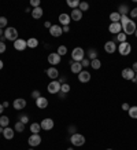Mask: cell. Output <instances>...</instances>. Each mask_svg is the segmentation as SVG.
I'll list each match as a JSON object with an SVG mask.
<instances>
[{
    "instance_id": "obj_45",
    "label": "cell",
    "mask_w": 137,
    "mask_h": 150,
    "mask_svg": "<svg viewBox=\"0 0 137 150\" xmlns=\"http://www.w3.org/2000/svg\"><path fill=\"white\" fill-rule=\"evenodd\" d=\"M62 30H63V33H67L68 30H70V25H66V26H62Z\"/></svg>"
},
{
    "instance_id": "obj_22",
    "label": "cell",
    "mask_w": 137,
    "mask_h": 150,
    "mask_svg": "<svg viewBox=\"0 0 137 150\" xmlns=\"http://www.w3.org/2000/svg\"><path fill=\"white\" fill-rule=\"evenodd\" d=\"M70 18L74 19V21H80V19L82 18V11H80V8L73 10L71 14H70Z\"/></svg>"
},
{
    "instance_id": "obj_31",
    "label": "cell",
    "mask_w": 137,
    "mask_h": 150,
    "mask_svg": "<svg viewBox=\"0 0 137 150\" xmlns=\"http://www.w3.org/2000/svg\"><path fill=\"white\" fill-rule=\"evenodd\" d=\"M14 129H15L17 132H23V129H25V124H22L21 121H17L15 125H14Z\"/></svg>"
},
{
    "instance_id": "obj_39",
    "label": "cell",
    "mask_w": 137,
    "mask_h": 150,
    "mask_svg": "<svg viewBox=\"0 0 137 150\" xmlns=\"http://www.w3.org/2000/svg\"><path fill=\"white\" fill-rule=\"evenodd\" d=\"M81 65H82V68H88V66L91 65V61H89V59H87V58H84L81 61Z\"/></svg>"
},
{
    "instance_id": "obj_18",
    "label": "cell",
    "mask_w": 137,
    "mask_h": 150,
    "mask_svg": "<svg viewBox=\"0 0 137 150\" xmlns=\"http://www.w3.org/2000/svg\"><path fill=\"white\" fill-rule=\"evenodd\" d=\"M36 105L38 109H45L47 106H48V99L44 98V96H40L38 99H36Z\"/></svg>"
},
{
    "instance_id": "obj_46",
    "label": "cell",
    "mask_w": 137,
    "mask_h": 150,
    "mask_svg": "<svg viewBox=\"0 0 137 150\" xmlns=\"http://www.w3.org/2000/svg\"><path fill=\"white\" fill-rule=\"evenodd\" d=\"M129 109H130L129 103H122V110H129Z\"/></svg>"
},
{
    "instance_id": "obj_8",
    "label": "cell",
    "mask_w": 137,
    "mask_h": 150,
    "mask_svg": "<svg viewBox=\"0 0 137 150\" xmlns=\"http://www.w3.org/2000/svg\"><path fill=\"white\" fill-rule=\"evenodd\" d=\"M40 125H41V129H44V131H51V129L54 128V120H52V118H44V120L40 123Z\"/></svg>"
},
{
    "instance_id": "obj_36",
    "label": "cell",
    "mask_w": 137,
    "mask_h": 150,
    "mask_svg": "<svg viewBox=\"0 0 137 150\" xmlns=\"http://www.w3.org/2000/svg\"><path fill=\"white\" fill-rule=\"evenodd\" d=\"M117 40H118L119 43H125V41H126V35L123 32L118 33V35H117Z\"/></svg>"
},
{
    "instance_id": "obj_57",
    "label": "cell",
    "mask_w": 137,
    "mask_h": 150,
    "mask_svg": "<svg viewBox=\"0 0 137 150\" xmlns=\"http://www.w3.org/2000/svg\"><path fill=\"white\" fill-rule=\"evenodd\" d=\"M67 150H74V149H71V147H68V149Z\"/></svg>"
},
{
    "instance_id": "obj_16",
    "label": "cell",
    "mask_w": 137,
    "mask_h": 150,
    "mask_svg": "<svg viewBox=\"0 0 137 150\" xmlns=\"http://www.w3.org/2000/svg\"><path fill=\"white\" fill-rule=\"evenodd\" d=\"M47 76L50 79H52V80H55V79H58L59 77V72H58V69L55 68V66H52V68L50 69H47Z\"/></svg>"
},
{
    "instance_id": "obj_6",
    "label": "cell",
    "mask_w": 137,
    "mask_h": 150,
    "mask_svg": "<svg viewBox=\"0 0 137 150\" xmlns=\"http://www.w3.org/2000/svg\"><path fill=\"white\" fill-rule=\"evenodd\" d=\"M118 51H119V54L123 55V57H126V55L130 54V51H132V46L129 44L128 41H125V43H121L118 47Z\"/></svg>"
},
{
    "instance_id": "obj_21",
    "label": "cell",
    "mask_w": 137,
    "mask_h": 150,
    "mask_svg": "<svg viewBox=\"0 0 137 150\" xmlns=\"http://www.w3.org/2000/svg\"><path fill=\"white\" fill-rule=\"evenodd\" d=\"M43 14H44V11H43L41 7H36V8L32 10V17L34 19H40L41 17H43Z\"/></svg>"
},
{
    "instance_id": "obj_52",
    "label": "cell",
    "mask_w": 137,
    "mask_h": 150,
    "mask_svg": "<svg viewBox=\"0 0 137 150\" xmlns=\"http://www.w3.org/2000/svg\"><path fill=\"white\" fill-rule=\"evenodd\" d=\"M3 66H4V64H3V61H1V59H0V70H1V69H3Z\"/></svg>"
},
{
    "instance_id": "obj_43",
    "label": "cell",
    "mask_w": 137,
    "mask_h": 150,
    "mask_svg": "<svg viewBox=\"0 0 137 150\" xmlns=\"http://www.w3.org/2000/svg\"><path fill=\"white\" fill-rule=\"evenodd\" d=\"M40 96H41V94H40V91H37V90L32 92V98H33V99H38Z\"/></svg>"
},
{
    "instance_id": "obj_32",
    "label": "cell",
    "mask_w": 137,
    "mask_h": 150,
    "mask_svg": "<svg viewBox=\"0 0 137 150\" xmlns=\"http://www.w3.org/2000/svg\"><path fill=\"white\" fill-rule=\"evenodd\" d=\"M67 6L71 7L73 10H75L78 6H80V1H78V0H67Z\"/></svg>"
},
{
    "instance_id": "obj_34",
    "label": "cell",
    "mask_w": 137,
    "mask_h": 150,
    "mask_svg": "<svg viewBox=\"0 0 137 150\" xmlns=\"http://www.w3.org/2000/svg\"><path fill=\"white\" fill-rule=\"evenodd\" d=\"M68 91H70V84H67V83H66V84H62V86H60V92H62V94H64V95H66Z\"/></svg>"
},
{
    "instance_id": "obj_2",
    "label": "cell",
    "mask_w": 137,
    "mask_h": 150,
    "mask_svg": "<svg viewBox=\"0 0 137 150\" xmlns=\"http://www.w3.org/2000/svg\"><path fill=\"white\" fill-rule=\"evenodd\" d=\"M4 39L6 40H10V41H15L18 40V30L15 28H6L4 30Z\"/></svg>"
},
{
    "instance_id": "obj_1",
    "label": "cell",
    "mask_w": 137,
    "mask_h": 150,
    "mask_svg": "<svg viewBox=\"0 0 137 150\" xmlns=\"http://www.w3.org/2000/svg\"><path fill=\"white\" fill-rule=\"evenodd\" d=\"M119 22L122 25V30L126 36L128 35H134L137 28H136V22L133 19H130L128 15H121V21Z\"/></svg>"
},
{
    "instance_id": "obj_38",
    "label": "cell",
    "mask_w": 137,
    "mask_h": 150,
    "mask_svg": "<svg viewBox=\"0 0 137 150\" xmlns=\"http://www.w3.org/2000/svg\"><path fill=\"white\" fill-rule=\"evenodd\" d=\"M7 23H8V21L6 17H0V29H4L7 26Z\"/></svg>"
},
{
    "instance_id": "obj_7",
    "label": "cell",
    "mask_w": 137,
    "mask_h": 150,
    "mask_svg": "<svg viewBox=\"0 0 137 150\" xmlns=\"http://www.w3.org/2000/svg\"><path fill=\"white\" fill-rule=\"evenodd\" d=\"M41 139H43V138H41L38 134H32V135L29 137V139H27V142H29V145L32 146V147H36V146H38L41 143Z\"/></svg>"
},
{
    "instance_id": "obj_40",
    "label": "cell",
    "mask_w": 137,
    "mask_h": 150,
    "mask_svg": "<svg viewBox=\"0 0 137 150\" xmlns=\"http://www.w3.org/2000/svg\"><path fill=\"white\" fill-rule=\"evenodd\" d=\"M30 6H32L33 8L40 7V0H30Z\"/></svg>"
},
{
    "instance_id": "obj_19",
    "label": "cell",
    "mask_w": 137,
    "mask_h": 150,
    "mask_svg": "<svg viewBox=\"0 0 137 150\" xmlns=\"http://www.w3.org/2000/svg\"><path fill=\"white\" fill-rule=\"evenodd\" d=\"M70 70L73 73H77V74H80V73L82 72V65L81 62H71V65H70Z\"/></svg>"
},
{
    "instance_id": "obj_42",
    "label": "cell",
    "mask_w": 137,
    "mask_h": 150,
    "mask_svg": "<svg viewBox=\"0 0 137 150\" xmlns=\"http://www.w3.org/2000/svg\"><path fill=\"white\" fill-rule=\"evenodd\" d=\"M6 50H7V47H6L4 41H1V40H0V54H3V52H4Z\"/></svg>"
},
{
    "instance_id": "obj_23",
    "label": "cell",
    "mask_w": 137,
    "mask_h": 150,
    "mask_svg": "<svg viewBox=\"0 0 137 150\" xmlns=\"http://www.w3.org/2000/svg\"><path fill=\"white\" fill-rule=\"evenodd\" d=\"M3 137H4V139H13L14 138V129L13 128H8V127H6L4 128V131H3Z\"/></svg>"
},
{
    "instance_id": "obj_53",
    "label": "cell",
    "mask_w": 137,
    "mask_h": 150,
    "mask_svg": "<svg viewBox=\"0 0 137 150\" xmlns=\"http://www.w3.org/2000/svg\"><path fill=\"white\" fill-rule=\"evenodd\" d=\"M3 131H4V128H3V127H0V134H3Z\"/></svg>"
},
{
    "instance_id": "obj_29",
    "label": "cell",
    "mask_w": 137,
    "mask_h": 150,
    "mask_svg": "<svg viewBox=\"0 0 137 150\" xmlns=\"http://www.w3.org/2000/svg\"><path fill=\"white\" fill-rule=\"evenodd\" d=\"M129 117L132 118H137V106H130V109L128 110Z\"/></svg>"
},
{
    "instance_id": "obj_56",
    "label": "cell",
    "mask_w": 137,
    "mask_h": 150,
    "mask_svg": "<svg viewBox=\"0 0 137 150\" xmlns=\"http://www.w3.org/2000/svg\"><path fill=\"white\" fill-rule=\"evenodd\" d=\"M134 36H136V37H137V29H136V32H134Z\"/></svg>"
},
{
    "instance_id": "obj_11",
    "label": "cell",
    "mask_w": 137,
    "mask_h": 150,
    "mask_svg": "<svg viewBox=\"0 0 137 150\" xmlns=\"http://www.w3.org/2000/svg\"><path fill=\"white\" fill-rule=\"evenodd\" d=\"M108 30H110V33H113V35H118V33L122 32V25H121V22L111 23L108 26Z\"/></svg>"
},
{
    "instance_id": "obj_35",
    "label": "cell",
    "mask_w": 137,
    "mask_h": 150,
    "mask_svg": "<svg viewBox=\"0 0 137 150\" xmlns=\"http://www.w3.org/2000/svg\"><path fill=\"white\" fill-rule=\"evenodd\" d=\"M67 54V48H66V46H59L58 47V55H66Z\"/></svg>"
},
{
    "instance_id": "obj_58",
    "label": "cell",
    "mask_w": 137,
    "mask_h": 150,
    "mask_svg": "<svg viewBox=\"0 0 137 150\" xmlns=\"http://www.w3.org/2000/svg\"><path fill=\"white\" fill-rule=\"evenodd\" d=\"M107 150H113V149H107Z\"/></svg>"
},
{
    "instance_id": "obj_12",
    "label": "cell",
    "mask_w": 137,
    "mask_h": 150,
    "mask_svg": "<svg viewBox=\"0 0 137 150\" xmlns=\"http://www.w3.org/2000/svg\"><path fill=\"white\" fill-rule=\"evenodd\" d=\"M50 33H51V36H54V37H60L63 35L62 26H59V25H52L50 29Z\"/></svg>"
},
{
    "instance_id": "obj_3",
    "label": "cell",
    "mask_w": 137,
    "mask_h": 150,
    "mask_svg": "<svg viewBox=\"0 0 137 150\" xmlns=\"http://www.w3.org/2000/svg\"><path fill=\"white\" fill-rule=\"evenodd\" d=\"M71 58H73L74 62H81L82 59L85 58V51L82 50L81 47H75L71 51Z\"/></svg>"
},
{
    "instance_id": "obj_25",
    "label": "cell",
    "mask_w": 137,
    "mask_h": 150,
    "mask_svg": "<svg viewBox=\"0 0 137 150\" xmlns=\"http://www.w3.org/2000/svg\"><path fill=\"white\" fill-rule=\"evenodd\" d=\"M110 19H111V23L119 22V21H121V15L118 14V11H115V13H111V14H110Z\"/></svg>"
},
{
    "instance_id": "obj_4",
    "label": "cell",
    "mask_w": 137,
    "mask_h": 150,
    "mask_svg": "<svg viewBox=\"0 0 137 150\" xmlns=\"http://www.w3.org/2000/svg\"><path fill=\"white\" fill-rule=\"evenodd\" d=\"M70 142H71V145L73 146H82L84 143H85V137L84 135H81V134H73L71 135V138H70Z\"/></svg>"
},
{
    "instance_id": "obj_5",
    "label": "cell",
    "mask_w": 137,
    "mask_h": 150,
    "mask_svg": "<svg viewBox=\"0 0 137 150\" xmlns=\"http://www.w3.org/2000/svg\"><path fill=\"white\" fill-rule=\"evenodd\" d=\"M60 84L59 81H56V80H52V81L48 84V87H47V90H48V92L50 94H58V92H60Z\"/></svg>"
},
{
    "instance_id": "obj_15",
    "label": "cell",
    "mask_w": 137,
    "mask_h": 150,
    "mask_svg": "<svg viewBox=\"0 0 137 150\" xmlns=\"http://www.w3.org/2000/svg\"><path fill=\"white\" fill-rule=\"evenodd\" d=\"M14 109H17V110H22L25 106H26V100L23 99V98H18V99H15L14 100Z\"/></svg>"
},
{
    "instance_id": "obj_44",
    "label": "cell",
    "mask_w": 137,
    "mask_h": 150,
    "mask_svg": "<svg viewBox=\"0 0 137 150\" xmlns=\"http://www.w3.org/2000/svg\"><path fill=\"white\" fill-rule=\"evenodd\" d=\"M129 14H130V17H132V18H136V17H137V7H134L133 10H130V11H129Z\"/></svg>"
},
{
    "instance_id": "obj_14",
    "label": "cell",
    "mask_w": 137,
    "mask_h": 150,
    "mask_svg": "<svg viewBox=\"0 0 137 150\" xmlns=\"http://www.w3.org/2000/svg\"><path fill=\"white\" fill-rule=\"evenodd\" d=\"M78 80H80V83H89L91 81V73L87 72V70H82L78 74Z\"/></svg>"
},
{
    "instance_id": "obj_37",
    "label": "cell",
    "mask_w": 137,
    "mask_h": 150,
    "mask_svg": "<svg viewBox=\"0 0 137 150\" xmlns=\"http://www.w3.org/2000/svg\"><path fill=\"white\" fill-rule=\"evenodd\" d=\"M78 7H80V11H82V13H84V11H87V10L89 8V4H88L87 1H81Z\"/></svg>"
},
{
    "instance_id": "obj_28",
    "label": "cell",
    "mask_w": 137,
    "mask_h": 150,
    "mask_svg": "<svg viewBox=\"0 0 137 150\" xmlns=\"http://www.w3.org/2000/svg\"><path fill=\"white\" fill-rule=\"evenodd\" d=\"M91 66L93 69H95V70H97V69H100L101 68V61L100 59H93V61H91Z\"/></svg>"
},
{
    "instance_id": "obj_24",
    "label": "cell",
    "mask_w": 137,
    "mask_h": 150,
    "mask_svg": "<svg viewBox=\"0 0 137 150\" xmlns=\"http://www.w3.org/2000/svg\"><path fill=\"white\" fill-rule=\"evenodd\" d=\"M26 44L29 48H36L38 46V40H37L36 37H30L29 40H26Z\"/></svg>"
},
{
    "instance_id": "obj_49",
    "label": "cell",
    "mask_w": 137,
    "mask_h": 150,
    "mask_svg": "<svg viewBox=\"0 0 137 150\" xmlns=\"http://www.w3.org/2000/svg\"><path fill=\"white\" fill-rule=\"evenodd\" d=\"M132 69H133V72L137 74V62H134V64H133V68Z\"/></svg>"
},
{
    "instance_id": "obj_17",
    "label": "cell",
    "mask_w": 137,
    "mask_h": 150,
    "mask_svg": "<svg viewBox=\"0 0 137 150\" xmlns=\"http://www.w3.org/2000/svg\"><path fill=\"white\" fill-rule=\"evenodd\" d=\"M115 50H117V46H115L114 41H107L104 44V51L107 54H113V52H115Z\"/></svg>"
},
{
    "instance_id": "obj_41",
    "label": "cell",
    "mask_w": 137,
    "mask_h": 150,
    "mask_svg": "<svg viewBox=\"0 0 137 150\" xmlns=\"http://www.w3.org/2000/svg\"><path fill=\"white\" fill-rule=\"evenodd\" d=\"M19 121H21L22 124H27V123H29V117L23 114V116H21V118H19Z\"/></svg>"
},
{
    "instance_id": "obj_50",
    "label": "cell",
    "mask_w": 137,
    "mask_h": 150,
    "mask_svg": "<svg viewBox=\"0 0 137 150\" xmlns=\"http://www.w3.org/2000/svg\"><path fill=\"white\" fill-rule=\"evenodd\" d=\"M1 105H3V108H4V109H6V108H8V102H7V100H6V102H3V103H1Z\"/></svg>"
},
{
    "instance_id": "obj_47",
    "label": "cell",
    "mask_w": 137,
    "mask_h": 150,
    "mask_svg": "<svg viewBox=\"0 0 137 150\" xmlns=\"http://www.w3.org/2000/svg\"><path fill=\"white\" fill-rule=\"evenodd\" d=\"M68 132H71V134H75V127H74V125H70V127H68Z\"/></svg>"
},
{
    "instance_id": "obj_26",
    "label": "cell",
    "mask_w": 137,
    "mask_h": 150,
    "mask_svg": "<svg viewBox=\"0 0 137 150\" xmlns=\"http://www.w3.org/2000/svg\"><path fill=\"white\" fill-rule=\"evenodd\" d=\"M8 124H10V118L7 116H1L0 117V127L6 128V127H8Z\"/></svg>"
},
{
    "instance_id": "obj_48",
    "label": "cell",
    "mask_w": 137,
    "mask_h": 150,
    "mask_svg": "<svg viewBox=\"0 0 137 150\" xmlns=\"http://www.w3.org/2000/svg\"><path fill=\"white\" fill-rule=\"evenodd\" d=\"M44 26H45L47 29H51V26H52V23H51V22H48V21H47V22L44 23Z\"/></svg>"
},
{
    "instance_id": "obj_55",
    "label": "cell",
    "mask_w": 137,
    "mask_h": 150,
    "mask_svg": "<svg viewBox=\"0 0 137 150\" xmlns=\"http://www.w3.org/2000/svg\"><path fill=\"white\" fill-rule=\"evenodd\" d=\"M133 81H136V83H137V74L134 76V80H133Z\"/></svg>"
},
{
    "instance_id": "obj_13",
    "label": "cell",
    "mask_w": 137,
    "mask_h": 150,
    "mask_svg": "<svg viewBox=\"0 0 137 150\" xmlns=\"http://www.w3.org/2000/svg\"><path fill=\"white\" fill-rule=\"evenodd\" d=\"M48 62H50L52 66L60 64V55H58V52H51L48 55Z\"/></svg>"
},
{
    "instance_id": "obj_33",
    "label": "cell",
    "mask_w": 137,
    "mask_h": 150,
    "mask_svg": "<svg viewBox=\"0 0 137 150\" xmlns=\"http://www.w3.org/2000/svg\"><path fill=\"white\" fill-rule=\"evenodd\" d=\"M128 13H129L128 6H121V7L118 8V14H119V15H126Z\"/></svg>"
},
{
    "instance_id": "obj_54",
    "label": "cell",
    "mask_w": 137,
    "mask_h": 150,
    "mask_svg": "<svg viewBox=\"0 0 137 150\" xmlns=\"http://www.w3.org/2000/svg\"><path fill=\"white\" fill-rule=\"evenodd\" d=\"M3 36V29H0V37Z\"/></svg>"
},
{
    "instance_id": "obj_30",
    "label": "cell",
    "mask_w": 137,
    "mask_h": 150,
    "mask_svg": "<svg viewBox=\"0 0 137 150\" xmlns=\"http://www.w3.org/2000/svg\"><path fill=\"white\" fill-rule=\"evenodd\" d=\"M41 129V125L37 123H33L32 125H30V131H32V134H38Z\"/></svg>"
},
{
    "instance_id": "obj_51",
    "label": "cell",
    "mask_w": 137,
    "mask_h": 150,
    "mask_svg": "<svg viewBox=\"0 0 137 150\" xmlns=\"http://www.w3.org/2000/svg\"><path fill=\"white\" fill-rule=\"evenodd\" d=\"M3 110H4V108H3V105H1V103H0V114H1V113H3Z\"/></svg>"
},
{
    "instance_id": "obj_9",
    "label": "cell",
    "mask_w": 137,
    "mask_h": 150,
    "mask_svg": "<svg viewBox=\"0 0 137 150\" xmlns=\"http://www.w3.org/2000/svg\"><path fill=\"white\" fill-rule=\"evenodd\" d=\"M14 48L17 51H25L27 48V44H26V40L23 39H18V40L14 41Z\"/></svg>"
},
{
    "instance_id": "obj_59",
    "label": "cell",
    "mask_w": 137,
    "mask_h": 150,
    "mask_svg": "<svg viewBox=\"0 0 137 150\" xmlns=\"http://www.w3.org/2000/svg\"><path fill=\"white\" fill-rule=\"evenodd\" d=\"M29 150H33V149H29Z\"/></svg>"
},
{
    "instance_id": "obj_10",
    "label": "cell",
    "mask_w": 137,
    "mask_h": 150,
    "mask_svg": "<svg viewBox=\"0 0 137 150\" xmlns=\"http://www.w3.org/2000/svg\"><path fill=\"white\" fill-rule=\"evenodd\" d=\"M134 76H136V73L133 72L132 68H125L122 70V77L125 79V80H134Z\"/></svg>"
},
{
    "instance_id": "obj_27",
    "label": "cell",
    "mask_w": 137,
    "mask_h": 150,
    "mask_svg": "<svg viewBox=\"0 0 137 150\" xmlns=\"http://www.w3.org/2000/svg\"><path fill=\"white\" fill-rule=\"evenodd\" d=\"M88 58H89V61L96 59L97 58V51H96L95 48H89V50H88Z\"/></svg>"
},
{
    "instance_id": "obj_20",
    "label": "cell",
    "mask_w": 137,
    "mask_h": 150,
    "mask_svg": "<svg viewBox=\"0 0 137 150\" xmlns=\"http://www.w3.org/2000/svg\"><path fill=\"white\" fill-rule=\"evenodd\" d=\"M70 21H71V18H70V15L68 14H60L59 15V22L63 25V26H66V25H70Z\"/></svg>"
}]
</instances>
